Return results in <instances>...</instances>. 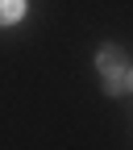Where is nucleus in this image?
Here are the masks:
<instances>
[{
    "mask_svg": "<svg viewBox=\"0 0 133 150\" xmlns=\"http://www.w3.org/2000/svg\"><path fill=\"white\" fill-rule=\"evenodd\" d=\"M96 67H100V79H104V92H108V96H121V92H125V59H121V50H117V46H108V50H100V59H96Z\"/></svg>",
    "mask_w": 133,
    "mask_h": 150,
    "instance_id": "nucleus-1",
    "label": "nucleus"
},
{
    "mask_svg": "<svg viewBox=\"0 0 133 150\" xmlns=\"http://www.w3.org/2000/svg\"><path fill=\"white\" fill-rule=\"evenodd\" d=\"M21 13H25V0H0V25L21 21Z\"/></svg>",
    "mask_w": 133,
    "mask_h": 150,
    "instance_id": "nucleus-2",
    "label": "nucleus"
},
{
    "mask_svg": "<svg viewBox=\"0 0 133 150\" xmlns=\"http://www.w3.org/2000/svg\"><path fill=\"white\" fill-rule=\"evenodd\" d=\"M129 88H133V75H129Z\"/></svg>",
    "mask_w": 133,
    "mask_h": 150,
    "instance_id": "nucleus-3",
    "label": "nucleus"
}]
</instances>
